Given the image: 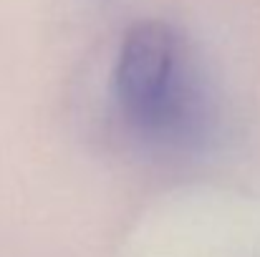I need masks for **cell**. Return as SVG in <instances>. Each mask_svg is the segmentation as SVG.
<instances>
[{"instance_id": "obj_1", "label": "cell", "mask_w": 260, "mask_h": 257, "mask_svg": "<svg viewBox=\"0 0 260 257\" xmlns=\"http://www.w3.org/2000/svg\"><path fill=\"white\" fill-rule=\"evenodd\" d=\"M114 101L124 126L167 152L205 146L215 126V101L184 35L162 20L134 23L114 66Z\"/></svg>"}]
</instances>
